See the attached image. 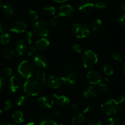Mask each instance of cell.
I'll return each instance as SVG.
<instances>
[{"label": "cell", "instance_id": "cell-28", "mask_svg": "<svg viewBox=\"0 0 125 125\" xmlns=\"http://www.w3.org/2000/svg\"><path fill=\"white\" fill-rule=\"evenodd\" d=\"M121 123L122 122L119 117L112 116L108 118L105 125H121Z\"/></svg>", "mask_w": 125, "mask_h": 125}, {"label": "cell", "instance_id": "cell-1", "mask_svg": "<svg viewBox=\"0 0 125 125\" xmlns=\"http://www.w3.org/2000/svg\"><path fill=\"white\" fill-rule=\"evenodd\" d=\"M23 90L28 96H35L42 94L43 87L39 82L30 78L27 79L23 84Z\"/></svg>", "mask_w": 125, "mask_h": 125}, {"label": "cell", "instance_id": "cell-44", "mask_svg": "<svg viewBox=\"0 0 125 125\" xmlns=\"http://www.w3.org/2000/svg\"><path fill=\"white\" fill-rule=\"evenodd\" d=\"M27 51H28V56H31L35 54V51H36V48L35 46H31L28 48V50H27Z\"/></svg>", "mask_w": 125, "mask_h": 125}, {"label": "cell", "instance_id": "cell-58", "mask_svg": "<svg viewBox=\"0 0 125 125\" xmlns=\"http://www.w3.org/2000/svg\"><path fill=\"white\" fill-rule=\"evenodd\" d=\"M0 125H5L3 123H1V122H0Z\"/></svg>", "mask_w": 125, "mask_h": 125}, {"label": "cell", "instance_id": "cell-2", "mask_svg": "<svg viewBox=\"0 0 125 125\" xmlns=\"http://www.w3.org/2000/svg\"><path fill=\"white\" fill-rule=\"evenodd\" d=\"M52 31V25L50 22L45 20H40L36 21L33 26V32L34 34L42 37H46L51 34Z\"/></svg>", "mask_w": 125, "mask_h": 125}, {"label": "cell", "instance_id": "cell-56", "mask_svg": "<svg viewBox=\"0 0 125 125\" xmlns=\"http://www.w3.org/2000/svg\"><path fill=\"white\" fill-rule=\"evenodd\" d=\"M2 111H1V110L0 109V117H1V115H2Z\"/></svg>", "mask_w": 125, "mask_h": 125}, {"label": "cell", "instance_id": "cell-5", "mask_svg": "<svg viewBox=\"0 0 125 125\" xmlns=\"http://www.w3.org/2000/svg\"><path fill=\"white\" fill-rule=\"evenodd\" d=\"M34 71V65L30 61L28 60L23 61L18 66V73L24 79H30L33 75Z\"/></svg>", "mask_w": 125, "mask_h": 125}, {"label": "cell", "instance_id": "cell-14", "mask_svg": "<svg viewBox=\"0 0 125 125\" xmlns=\"http://www.w3.org/2000/svg\"><path fill=\"white\" fill-rule=\"evenodd\" d=\"M54 100L56 101V103L60 106L65 107V106H68L70 103V100L67 96L64 95H57V94H54L52 95Z\"/></svg>", "mask_w": 125, "mask_h": 125}, {"label": "cell", "instance_id": "cell-34", "mask_svg": "<svg viewBox=\"0 0 125 125\" xmlns=\"http://www.w3.org/2000/svg\"><path fill=\"white\" fill-rule=\"evenodd\" d=\"M28 17L30 18V20L32 21H35L39 20V17L38 13L35 10H29L28 11Z\"/></svg>", "mask_w": 125, "mask_h": 125}, {"label": "cell", "instance_id": "cell-10", "mask_svg": "<svg viewBox=\"0 0 125 125\" xmlns=\"http://www.w3.org/2000/svg\"><path fill=\"white\" fill-rule=\"evenodd\" d=\"M87 78L90 84L93 85L99 84L102 81V78L100 73L95 70H91L89 71L87 75Z\"/></svg>", "mask_w": 125, "mask_h": 125}, {"label": "cell", "instance_id": "cell-18", "mask_svg": "<svg viewBox=\"0 0 125 125\" xmlns=\"http://www.w3.org/2000/svg\"><path fill=\"white\" fill-rule=\"evenodd\" d=\"M35 48L40 51H43L47 49L50 45V42L45 37H42L35 42Z\"/></svg>", "mask_w": 125, "mask_h": 125}, {"label": "cell", "instance_id": "cell-49", "mask_svg": "<svg viewBox=\"0 0 125 125\" xmlns=\"http://www.w3.org/2000/svg\"><path fill=\"white\" fill-rule=\"evenodd\" d=\"M90 39V40L92 42H95L97 40V35L96 34H94V33H90V34L88 36Z\"/></svg>", "mask_w": 125, "mask_h": 125}, {"label": "cell", "instance_id": "cell-21", "mask_svg": "<svg viewBox=\"0 0 125 125\" xmlns=\"http://www.w3.org/2000/svg\"><path fill=\"white\" fill-rule=\"evenodd\" d=\"M39 125H57L56 122L50 116L45 115L40 117Z\"/></svg>", "mask_w": 125, "mask_h": 125}, {"label": "cell", "instance_id": "cell-35", "mask_svg": "<svg viewBox=\"0 0 125 125\" xmlns=\"http://www.w3.org/2000/svg\"><path fill=\"white\" fill-rule=\"evenodd\" d=\"M26 39L27 43L31 44L34 42V33L31 31H28L26 32Z\"/></svg>", "mask_w": 125, "mask_h": 125}, {"label": "cell", "instance_id": "cell-52", "mask_svg": "<svg viewBox=\"0 0 125 125\" xmlns=\"http://www.w3.org/2000/svg\"><path fill=\"white\" fill-rule=\"evenodd\" d=\"M120 7L122 9L123 11L125 10V2H123V3L120 5Z\"/></svg>", "mask_w": 125, "mask_h": 125}, {"label": "cell", "instance_id": "cell-11", "mask_svg": "<svg viewBox=\"0 0 125 125\" xmlns=\"http://www.w3.org/2000/svg\"><path fill=\"white\" fill-rule=\"evenodd\" d=\"M57 13L61 17H70L74 14V9L71 5L63 4L59 8Z\"/></svg>", "mask_w": 125, "mask_h": 125}, {"label": "cell", "instance_id": "cell-33", "mask_svg": "<svg viewBox=\"0 0 125 125\" xmlns=\"http://www.w3.org/2000/svg\"><path fill=\"white\" fill-rule=\"evenodd\" d=\"M112 57L114 60L119 62H122L124 59V55L123 53L119 51H116L112 53Z\"/></svg>", "mask_w": 125, "mask_h": 125}, {"label": "cell", "instance_id": "cell-36", "mask_svg": "<svg viewBox=\"0 0 125 125\" xmlns=\"http://www.w3.org/2000/svg\"><path fill=\"white\" fill-rule=\"evenodd\" d=\"M26 97L25 96H20L19 97L17 98V100H16V104L17 105L19 106H22L23 105H24L26 103Z\"/></svg>", "mask_w": 125, "mask_h": 125}, {"label": "cell", "instance_id": "cell-53", "mask_svg": "<svg viewBox=\"0 0 125 125\" xmlns=\"http://www.w3.org/2000/svg\"><path fill=\"white\" fill-rule=\"evenodd\" d=\"M26 125H37L36 124V123H35L34 122H29V123H28V124H26Z\"/></svg>", "mask_w": 125, "mask_h": 125}, {"label": "cell", "instance_id": "cell-59", "mask_svg": "<svg viewBox=\"0 0 125 125\" xmlns=\"http://www.w3.org/2000/svg\"><path fill=\"white\" fill-rule=\"evenodd\" d=\"M107 1H109V2H112V1H113V0H107Z\"/></svg>", "mask_w": 125, "mask_h": 125}, {"label": "cell", "instance_id": "cell-38", "mask_svg": "<svg viewBox=\"0 0 125 125\" xmlns=\"http://www.w3.org/2000/svg\"><path fill=\"white\" fill-rule=\"evenodd\" d=\"M12 69L10 67H5L2 68L1 71V74L2 76H9L12 74Z\"/></svg>", "mask_w": 125, "mask_h": 125}, {"label": "cell", "instance_id": "cell-24", "mask_svg": "<svg viewBox=\"0 0 125 125\" xmlns=\"http://www.w3.org/2000/svg\"><path fill=\"white\" fill-rule=\"evenodd\" d=\"M102 24V21L99 18H96L92 21L91 24H90V29L94 32L97 31L101 29Z\"/></svg>", "mask_w": 125, "mask_h": 125}, {"label": "cell", "instance_id": "cell-7", "mask_svg": "<svg viewBox=\"0 0 125 125\" xmlns=\"http://www.w3.org/2000/svg\"><path fill=\"white\" fill-rule=\"evenodd\" d=\"M62 83L68 87H74L79 82V76L76 73L72 72L65 76L61 78Z\"/></svg>", "mask_w": 125, "mask_h": 125}, {"label": "cell", "instance_id": "cell-4", "mask_svg": "<svg viewBox=\"0 0 125 125\" xmlns=\"http://www.w3.org/2000/svg\"><path fill=\"white\" fill-rule=\"evenodd\" d=\"M72 33L78 39H84L89 36L90 31L89 27L84 23H76L72 27Z\"/></svg>", "mask_w": 125, "mask_h": 125}, {"label": "cell", "instance_id": "cell-6", "mask_svg": "<svg viewBox=\"0 0 125 125\" xmlns=\"http://www.w3.org/2000/svg\"><path fill=\"white\" fill-rule=\"evenodd\" d=\"M98 61L97 54L92 50H86L83 56V63L85 68L94 67Z\"/></svg>", "mask_w": 125, "mask_h": 125}, {"label": "cell", "instance_id": "cell-50", "mask_svg": "<svg viewBox=\"0 0 125 125\" xmlns=\"http://www.w3.org/2000/svg\"><path fill=\"white\" fill-rule=\"evenodd\" d=\"M72 110L74 111V112H78V111H79V109H80V108H79V106L78 104L74 103V104H72Z\"/></svg>", "mask_w": 125, "mask_h": 125}, {"label": "cell", "instance_id": "cell-27", "mask_svg": "<svg viewBox=\"0 0 125 125\" xmlns=\"http://www.w3.org/2000/svg\"><path fill=\"white\" fill-rule=\"evenodd\" d=\"M42 12L47 15H54L56 13V8L53 6H44L42 9Z\"/></svg>", "mask_w": 125, "mask_h": 125}, {"label": "cell", "instance_id": "cell-54", "mask_svg": "<svg viewBox=\"0 0 125 125\" xmlns=\"http://www.w3.org/2000/svg\"><path fill=\"white\" fill-rule=\"evenodd\" d=\"M17 125V124H16V123H9L8 125Z\"/></svg>", "mask_w": 125, "mask_h": 125}, {"label": "cell", "instance_id": "cell-25", "mask_svg": "<svg viewBox=\"0 0 125 125\" xmlns=\"http://www.w3.org/2000/svg\"><path fill=\"white\" fill-rule=\"evenodd\" d=\"M103 70L104 73L108 76L112 75L114 72L112 66L107 62H104L103 64Z\"/></svg>", "mask_w": 125, "mask_h": 125}, {"label": "cell", "instance_id": "cell-46", "mask_svg": "<svg viewBox=\"0 0 125 125\" xmlns=\"http://www.w3.org/2000/svg\"><path fill=\"white\" fill-rule=\"evenodd\" d=\"M52 114L55 117H57V118H59V117H61V112H60L59 110L58 109L54 108L52 109Z\"/></svg>", "mask_w": 125, "mask_h": 125}, {"label": "cell", "instance_id": "cell-51", "mask_svg": "<svg viewBox=\"0 0 125 125\" xmlns=\"http://www.w3.org/2000/svg\"><path fill=\"white\" fill-rule=\"evenodd\" d=\"M54 1L56 2H58V3H63V2H66L68 0H54Z\"/></svg>", "mask_w": 125, "mask_h": 125}, {"label": "cell", "instance_id": "cell-30", "mask_svg": "<svg viewBox=\"0 0 125 125\" xmlns=\"http://www.w3.org/2000/svg\"><path fill=\"white\" fill-rule=\"evenodd\" d=\"M35 76L36 78L40 81H45L46 79V74L42 70H38L35 72Z\"/></svg>", "mask_w": 125, "mask_h": 125}, {"label": "cell", "instance_id": "cell-13", "mask_svg": "<svg viewBox=\"0 0 125 125\" xmlns=\"http://www.w3.org/2000/svg\"><path fill=\"white\" fill-rule=\"evenodd\" d=\"M9 89L12 92H16L21 87V81L18 77L16 76H12L9 80Z\"/></svg>", "mask_w": 125, "mask_h": 125}, {"label": "cell", "instance_id": "cell-55", "mask_svg": "<svg viewBox=\"0 0 125 125\" xmlns=\"http://www.w3.org/2000/svg\"><path fill=\"white\" fill-rule=\"evenodd\" d=\"M2 6V2H1V1L0 0V7H1V6Z\"/></svg>", "mask_w": 125, "mask_h": 125}, {"label": "cell", "instance_id": "cell-43", "mask_svg": "<svg viewBox=\"0 0 125 125\" xmlns=\"http://www.w3.org/2000/svg\"><path fill=\"white\" fill-rule=\"evenodd\" d=\"M63 68L67 71H72L74 68V65L72 62H67L63 66Z\"/></svg>", "mask_w": 125, "mask_h": 125}, {"label": "cell", "instance_id": "cell-41", "mask_svg": "<svg viewBox=\"0 0 125 125\" xmlns=\"http://www.w3.org/2000/svg\"><path fill=\"white\" fill-rule=\"evenodd\" d=\"M89 125H102V123L97 118H91L88 120Z\"/></svg>", "mask_w": 125, "mask_h": 125}, {"label": "cell", "instance_id": "cell-23", "mask_svg": "<svg viewBox=\"0 0 125 125\" xmlns=\"http://www.w3.org/2000/svg\"><path fill=\"white\" fill-rule=\"evenodd\" d=\"M12 118L16 123H21L24 122V115L21 111H15L12 115Z\"/></svg>", "mask_w": 125, "mask_h": 125}, {"label": "cell", "instance_id": "cell-3", "mask_svg": "<svg viewBox=\"0 0 125 125\" xmlns=\"http://www.w3.org/2000/svg\"><path fill=\"white\" fill-rule=\"evenodd\" d=\"M101 109L103 112L106 115H111L122 111L123 110V107L119 104L117 100L111 99L104 101L101 104Z\"/></svg>", "mask_w": 125, "mask_h": 125}, {"label": "cell", "instance_id": "cell-45", "mask_svg": "<svg viewBox=\"0 0 125 125\" xmlns=\"http://www.w3.org/2000/svg\"><path fill=\"white\" fill-rule=\"evenodd\" d=\"M6 84V80L3 76L0 74V90H2L4 89Z\"/></svg>", "mask_w": 125, "mask_h": 125}, {"label": "cell", "instance_id": "cell-8", "mask_svg": "<svg viewBox=\"0 0 125 125\" xmlns=\"http://www.w3.org/2000/svg\"><path fill=\"white\" fill-rule=\"evenodd\" d=\"M37 104L40 109L43 110H48L52 107L54 100L50 96L42 95L38 98Z\"/></svg>", "mask_w": 125, "mask_h": 125}, {"label": "cell", "instance_id": "cell-15", "mask_svg": "<svg viewBox=\"0 0 125 125\" xmlns=\"http://www.w3.org/2000/svg\"><path fill=\"white\" fill-rule=\"evenodd\" d=\"M46 59L42 54H36L33 58V63L35 67L39 68H46Z\"/></svg>", "mask_w": 125, "mask_h": 125}, {"label": "cell", "instance_id": "cell-26", "mask_svg": "<svg viewBox=\"0 0 125 125\" xmlns=\"http://www.w3.org/2000/svg\"><path fill=\"white\" fill-rule=\"evenodd\" d=\"M116 22L117 24L120 27H124L125 26V11L121 12L117 14L116 17Z\"/></svg>", "mask_w": 125, "mask_h": 125}, {"label": "cell", "instance_id": "cell-31", "mask_svg": "<svg viewBox=\"0 0 125 125\" xmlns=\"http://www.w3.org/2000/svg\"><path fill=\"white\" fill-rule=\"evenodd\" d=\"M3 56L5 58L8 59H10L13 58V57L15 55V52L14 51H13L12 50L10 49H7V50H5L3 51Z\"/></svg>", "mask_w": 125, "mask_h": 125}, {"label": "cell", "instance_id": "cell-12", "mask_svg": "<svg viewBox=\"0 0 125 125\" xmlns=\"http://www.w3.org/2000/svg\"><path fill=\"white\" fill-rule=\"evenodd\" d=\"M28 50V43L23 39H19L15 45V52L18 56L24 54Z\"/></svg>", "mask_w": 125, "mask_h": 125}, {"label": "cell", "instance_id": "cell-9", "mask_svg": "<svg viewBox=\"0 0 125 125\" xmlns=\"http://www.w3.org/2000/svg\"><path fill=\"white\" fill-rule=\"evenodd\" d=\"M11 32L15 34H20L24 32L27 29V24L25 21L21 20L14 21L10 26L9 28Z\"/></svg>", "mask_w": 125, "mask_h": 125}, {"label": "cell", "instance_id": "cell-48", "mask_svg": "<svg viewBox=\"0 0 125 125\" xmlns=\"http://www.w3.org/2000/svg\"><path fill=\"white\" fill-rule=\"evenodd\" d=\"M6 31V26L4 23L2 21H0V32L5 33Z\"/></svg>", "mask_w": 125, "mask_h": 125}, {"label": "cell", "instance_id": "cell-16", "mask_svg": "<svg viewBox=\"0 0 125 125\" xmlns=\"http://www.w3.org/2000/svg\"><path fill=\"white\" fill-rule=\"evenodd\" d=\"M47 84L50 88L53 89H57L62 85L61 78L56 76H51L47 80Z\"/></svg>", "mask_w": 125, "mask_h": 125}, {"label": "cell", "instance_id": "cell-39", "mask_svg": "<svg viewBox=\"0 0 125 125\" xmlns=\"http://www.w3.org/2000/svg\"><path fill=\"white\" fill-rule=\"evenodd\" d=\"M61 17L59 15L54 16L52 18V19L51 20V21H50V23H51L52 26H56L57 24H58V23L61 21Z\"/></svg>", "mask_w": 125, "mask_h": 125}, {"label": "cell", "instance_id": "cell-17", "mask_svg": "<svg viewBox=\"0 0 125 125\" xmlns=\"http://www.w3.org/2000/svg\"><path fill=\"white\" fill-rule=\"evenodd\" d=\"M94 4L90 1H83L80 3L79 6V10L81 12L84 13H88L91 12L94 10Z\"/></svg>", "mask_w": 125, "mask_h": 125}, {"label": "cell", "instance_id": "cell-22", "mask_svg": "<svg viewBox=\"0 0 125 125\" xmlns=\"http://www.w3.org/2000/svg\"><path fill=\"white\" fill-rule=\"evenodd\" d=\"M2 6V10L4 12L5 14L10 17H13L15 14L14 7L10 4H6Z\"/></svg>", "mask_w": 125, "mask_h": 125}, {"label": "cell", "instance_id": "cell-40", "mask_svg": "<svg viewBox=\"0 0 125 125\" xmlns=\"http://www.w3.org/2000/svg\"><path fill=\"white\" fill-rule=\"evenodd\" d=\"M94 6L99 9H104L107 7V5L103 1H98L95 3V4H94Z\"/></svg>", "mask_w": 125, "mask_h": 125}, {"label": "cell", "instance_id": "cell-29", "mask_svg": "<svg viewBox=\"0 0 125 125\" xmlns=\"http://www.w3.org/2000/svg\"><path fill=\"white\" fill-rule=\"evenodd\" d=\"M11 36L9 33H3L1 35V37H0V41L1 43L3 45H6V44L9 43V42L10 41Z\"/></svg>", "mask_w": 125, "mask_h": 125}, {"label": "cell", "instance_id": "cell-37", "mask_svg": "<svg viewBox=\"0 0 125 125\" xmlns=\"http://www.w3.org/2000/svg\"><path fill=\"white\" fill-rule=\"evenodd\" d=\"M98 89L100 92L103 94H107L109 91V87L104 83H100L98 84Z\"/></svg>", "mask_w": 125, "mask_h": 125}, {"label": "cell", "instance_id": "cell-19", "mask_svg": "<svg viewBox=\"0 0 125 125\" xmlns=\"http://www.w3.org/2000/svg\"><path fill=\"white\" fill-rule=\"evenodd\" d=\"M97 90L96 88L94 86L88 87L87 89L84 91L83 94V96L85 98L90 100V99L94 98L97 95Z\"/></svg>", "mask_w": 125, "mask_h": 125}, {"label": "cell", "instance_id": "cell-20", "mask_svg": "<svg viewBox=\"0 0 125 125\" xmlns=\"http://www.w3.org/2000/svg\"><path fill=\"white\" fill-rule=\"evenodd\" d=\"M85 123V117L83 113H78L72 118V125H84Z\"/></svg>", "mask_w": 125, "mask_h": 125}, {"label": "cell", "instance_id": "cell-47", "mask_svg": "<svg viewBox=\"0 0 125 125\" xmlns=\"http://www.w3.org/2000/svg\"><path fill=\"white\" fill-rule=\"evenodd\" d=\"M12 107V103L10 100H7L4 104V110L6 111H9Z\"/></svg>", "mask_w": 125, "mask_h": 125}, {"label": "cell", "instance_id": "cell-57", "mask_svg": "<svg viewBox=\"0 0 125 125\" xmlns=\"http://www.w3.org/2000/svg\"><path fill=\"white\" fill-rule=\"evenodd\" d=\"M57 125H66L64 124V123H60V124H59Z\"/></svg>", "mask_w": 125, "mask_h": 125}, {"label": "cell", "instance_id": "cell-42", "mask_svg": "<svg viewBox=\"0 0 125 125\" xmlns=\"http://www.w3.org/2000/svg\"><path fill=\"white\" fill-rule=\"evenodd\" d=\"M72 50L76 53L80 54L82 51V47L81 45H78V44H74L72 45Z\"/></svg>", "mask_w": 125, "mask_h": 125}, {"label": "cell", "instance_id": "cell-32", "mask_svg": "<svg viewBox=\"0 0 125 125\" xmlns=\"http://www.w3.org/2000/svg\"><path fill=\"white\" fill-rule=\"evenodd\" d=\"M94 106L89 103H86L84 104L83 106V107H82V111H83V114L90 113V112L94 111Z\"/></svg>", "mask_w": 125, "mask_h": 125}]
</instances>
